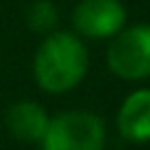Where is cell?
<instances>
[{"mask_svg":"<svg viewBox=\"0 0 150 150\" xmlns=\"http://www.w3.org/2000/svg\"><path fill=\"white\" fill-rule=\"evenodd\" d=\"M117 127L127 141H150V89H141L127 96L117 115Z\"/></svg>","mask_w":150,"mask_h":150,"instance_id":"obj_5","label":"cell"},{"mask_svg":"<svg viewBox=\"0 0 150 150\" xmlns=\"http://www.w3.org/2000/svg\"><path fill=\"white\" fill-rule=\"evenodd\" d=\"M124 7L120 0H82L73 12V23L82 35L110 38L124 26Z\"/></svg>","mask_w":150,"mask_h":150,"instance_id":"obj_4","label":"cell"},{"mask_svg":"<svg viewBox=\"0 0 150 150\" xmlns=\"http://www.w3.org/2000/svg\"><path fill=\"white\" fill-rule=\"evenodd\" d=\"M5 120H7V129L14 134V138H19L23 143L42 141L45 129L49 124L47 112L35 101H16L7 110Z\"/></svg>","mask_w":150,"mask_h":150,"instance_id":"obj_6","label":"cell"},{"mask_svg":"<svg viewBox=\"0 0 150 150\" xmlns=\"http://www.w3.org/2000/svg\"><path fill=\"white\" fill-rule=\"evenodd\" d=\"M103 141L105 129L96 115L70 110L49 120L42 136V150H101Z\"/></svg>","mask_w":150,"mask_h":150,"instance_id":"obj_2","label":"cell"},{"mask_svg":"<svg viewBox=\"0 0 150 150\" xmlns=\"http://www.w3.org/2000/svg\"><path fill=\"white\" fill-rule=\"evenodd\" d=\"M108 66L115 75L127 80H141L150 75V26H134L122 30L110 49Z\"/></svg>","mask_w":150,"mask_h":150,"instance_id":"obj_3","label":"cell"},{"mask_svg":"<svg viewBox=\"0 0 150 150\" xmlns=\"http://www.w3.org/2000/svg\"><path fill=\"white\" fill-rule=\"evenodd\" d=\"M28 23L33 26V30H49L56 23V9L52 2L47 0H38L30 9H28Z\"/></svg>","mask_w":150,"mask_h":150,"instance_id":"obj_7","label":"cell"},{"mask_svg":"<svg viewBox=\"0 0 150 150\" xmlns=\"http://www.w3.org/2000/svg\"><path fill=\"white\" fill-rule=\"evenodd\" d=\"M87 73V49L73 33H52L35 54V80L45 91L61 94Z\"/></svg>","mask_w":150,"mask_h":150,"instance_id":"obj_1","label":"cell"}]
</instances>
